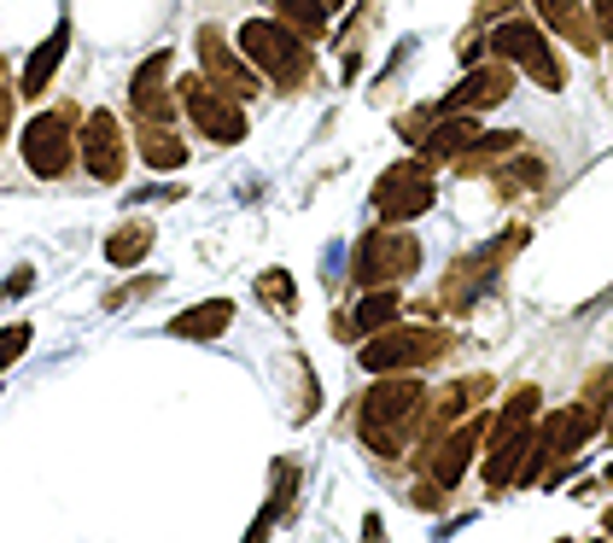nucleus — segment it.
Returning <instances> with one entry per match:
<instances>
[{
    "label": "nucleus",
    "mask_w": 613,
    "mask_h": 543,
    "mask_svg": "<svg viewBox=\"0 0 613 543\" xmlns=\"http://www.w3.org/2000/svg\"><path fill=\"white\" fill-rule=\"evenodd\" d=\"M421 410H427V386L415 380V368H398V375H380L363 392V410H356V433L374 456H403L409 433H415Z\"/></svg>",
    "instance_id": "f257e3e1"
},
{
    "label": "nucleus",
    "mask_w": 613,
    "mask_h": 543,
    "mask_svg": "<svg viewBox=\"0 0 613 543\" xmlns=\"http://www.w3.org/2000/svg\"><path fill=\"white\" fill-rule=\"evenodd\" d=\"M240 54L258 64L263 76H275V88H304V76H310V42L298 36L286 19H251L240 24Z\"/></svg>",
    "instance_id": "f03ea898"
},
{
    "label": "nucleus",
    "mask_w": 613,
    "mask_h": 543,
    "mask_svg": "<svg viewBox=\"0 0 613 543\" xmlns=\"http://www.w3.org/2000/svg\"><path fill=\"white\" fill-rule=\"evenodd\" d=\"M421 269V240L403 223H380L351 246V281L356 286H398Z\"/></svg>",
    "instance_id": "7ed1b4c3"
},
{
    "label": "nucleus",
    "mask_w": 613,
    "mask_h": 543,
    "mask_svg": "<svg viewBox=\"0 0 613 543\" xmlns=\"http://www.w3.org/2000/svg\"><path fill=\"white\" fill-rule=\"evenodd\" d=\"M456 345L445 328H409V321H391V328L363 339V368L368 375H398V368H427Z\"/></svg>",
    "instance_id": "20e7f679"
},
{
    "label": "nucleus",
    "mask_w": 613,
    "mask_h": 543,
    "mask_svg": "<svg viewBox=\"0 0 613 543\" xmlns=\"http://www.w3.org/2000/svg\"><path fill=\"white\" fill-rule=\"evenodd\" d=\"M485 47L497 59H508L515 71H526L538 88H550V94L567 88V64L555 59V47H550V36H543V24H532V19H503L497 29H491Z\"/></svg>",
    "instance_id": "39448f33"
},
{
    "label": "nucleus",
    "mask_w": 613,
    "mask_h": 543,
    "mask_svg": "<svg viewBox=\"0 0 613 543\" xmlns=\"http://www.w3.org/2000/svg\"><path fill=\"white\" fill-rule=\"evenodd\" d=\"M176 106L187 111V123H193L204 141H216V146H240L246 141V111H240V99L223 94L211 76H176Z\"/></svg>",
    "instance_id": "423d86ee"
},
{
    "label": "nucleus",
    "mask_w": 613,
    "mask_h": 543,
    "mask_svg": "<svg viewBox=\"0 0 613 543\" xmlns=\"http://www.w3.org/2000/svg\"><path fill=\"white\" fill-rule=\"evenodd\" d=\"M438 205V181H433V164L427 158H409V164H391L380 181H374V216L380 223H415Z\"/></svg>",
    "instance_id": "0eeeda50"
},
{
    "label": "nucleus",
    "mask_w": 613,
    "mask_h": 543,
    "mask_svg": "<svg viewBox=\"0 0 613 543\" xmlns=\"http://www.w3.org/2000/svg\"><path fill=\"white\" fill-rule=\"evenodd\" d=\"M24 164H30V176H42V181H59V176H71V164H76V123H71V111H36L24 123Z\"/></svg>",
    "instance_id": "6e6552de"
},
{
    "label": "nucleus",
    "mask_w": 613,
    "mask_h": 543,
    "mask_svg": "<svg viewBox=\"0 0 613 543\" xmlns=\"http://www.w3.org/2000/svg\"><path fill=\"white\" fill-rule=\"evenodd\" d=\"M82 169H89L94 181H123V164H129V141H123V123H117L111 111H89L82 117Z\"/></svg>",
    "instance_id": "1a4fd4ad"
},
{
    "label": "nucleus",
    "mask_w": 613,
    "mask_h": 543,
    "mask_svg": "<svg viewBox=\"0 0 613 543\" xmlns=\"http://www.w3.org/2000/svg\"><path fill=\"white\" fill-rule=\"evenodd\" d=\"M193 47H199V71L211 76L223 94H234V99H251V94L263 88V71H258V64H246V59H240V54H234V47L223 42V36H216L211 24H204L199 36H193Z\"/></svg>",
    "instance_id": "9d476101"
},
{
    "label": "nucleus",
    "mask_w": 613,
    "mask_h": 543,
    "mask_svg": "<svg viewBox=\"0 0 613 543\" xmlns=\"http://www.w3.org/2000/svg\"><path fill=\"white\" fill-rule=\"evenodd\" d=\"M485 433H491V421L473 415L468 427H456V433L438 438V445H427V450H421V468H427V480H438L445 491H456V485H462V473L473 468V450L485 445Z\"/></svg>",
    "instance_id": "9b49d317"
},
{
    "label": "nucleus",
    "mask_w": 613,
    "mask_h": 543,
    "mask_svg": "<svg viewBox=\"0 0 613 543\" xmlns=\"http://www.w3.org/2000/svg\"><path fill=\"white\" fill-rule=\"evenodd\" d=\"M491 392H497V386H491V375H468V380H450L438 398H427V410H421V450L438 445V438H445L456 421L473 410V403H485Z\"/></svg>",
    "instance_id": "f8f14e48"
},
{
    "label": "nucleus",
    "mask_w": 613,
    "mask_h": 543,
    "mask_svg": "<svg viewBox=\"0 0 613 543\" xmlns=\"http://www.w3.org/2000/svg\"><path fill=\"white\" fill-rule=\"evenodd\" d=\"M515 94V64L508 59H491V64H468V76L438 99V111H491Z\"/></svg>",
    "instance_id": "ddd939ff"
},
{
    "label": "nucleus",
    "mask_w": 613,
    "mask_h": 543,
    "mask_svg": "<svg viewBox=\"0 0 613 543\" xmlns=\"http://www.w3.org/2000/svg\"><path fill=\"white\" fill-rule=\"evenodd\" d=\"M526 445H532V427H491L485 433V485L491 491L515 485V473L526 462Z\"/></svg>",
    "instance_id": "4468645a"
},
{
    "label": "nucleus",
    "mask_w": 613,
    "mask_h": 543,
    "mask_svg": "<svg viewBox=\"0 0 613 543\" xmlns=\"http://www.w3.org/2000/svg\"><path fill=\"white\" fill-rule=\"evenodd\" d=\"M64 54H71V24H59L54 36H47L36 54L24 59V76H19V94L24 99H42L47 88H54V76H59V64H64Z\"/></svg>",
    "instance_id": "2eb2a0df"
},
{
    "label": "nucleus",
    "mask_w": 613,
    "mask_h": 543,
    "mask_svg": "<svg viewBox=\"0 0 613 543\" xmlns=\"http://www.w3.org/2000/svg\"><path fill=\"white\" fill-rule=\"evenodd\" d=\"M134 141H141L146 169H181L187 164V141L176 134V117H141Z\"/></svg>",
    "instance_id": "dca6fc26"
},
{
    "label": "nucleus",
    "mask_w": 613,
    "mask_h": 543,
    "mask_svg": "<svg viewBox=\"0 0 613 543\" xmlns=\"http://www.w3.org/2000/svg\"><path fill=\"white\" fill-rule=\"evenodd\" d=\"M532 7L543 12V24L561 29V36L578 47V54H596V47H602V29H596V19L578 7V0H532Z\"/></svg>",
    "instance_id": "f3484780"
},
{
    "label": "nucleus",
    "mask_w": 613,
    "mask_h": 543,
    "mask_svg": "<svg viewBox=\"0 0 613 543\" xmlns=\"http://www.w3.org/2000/svg\"><path fill=\"white\" fill-rule=\"evenodd\" d=\"M228 328H234V304L228 298H204V304H193V310L169 316V333L176 339H223Z\"/></svg>",
    "instance_id": "a211bd4d"
},
{
    "label": "nucleus",
    "mask_w": 613,
    "mask_h": 543,
    "mask_svg": "<svg viewBox=\"0 0 613 543\" xmlns=\"http://www.w3.org/2000/svg\"><path fill=\"white\" fill-rule=\"evenodd\" d=\"M473 134H480V123H473L468 111H445V123H433L427 141H421V158L427 164H456V152H462Z\"/></svg>",
    "instance_id": "6ab92c4d"
},
{
    "label": "nucleus",
    "mask_w": 613,
    "mask_h": 543,
    "mask_svg": "<svg viewBox=\"0 0 613 543\" xmlns=\"http://www.w3.org/2000/svg\"><path fill=\"white\" fill-rule=\"evenodd\" d=\"M391 321H403V298H398V286H363V298H356V310H351V333H380L391 328Z\"/></svg>",
    "instance_id": "aec40b11"
},
{
    "label": "nucleus",
    "mask_w": 613,
    "mask_h": 543,
    "mask_svg": "<svg viewBox=\"0 0 613 543\" xmlns=\"http://www.w3.org/2000/svg\"><path fill=\"white\" fill-rule=\"evenodd\" d=\"M152 240H158V234H152L146 216H129L123 228L106 234V263H111V269H141L146 251H152Z\"/></svg>",
    "instance_id": "412c9836"
},
{
    "label": "nucleus",
    "mask_w": 613,
    "mask_h": 543,
    "mask_svg": "<svg viewBox=\"0 0 613 543\" xmlns=\"http://www.w3.org/2000/svg\"><path fill=\"white\" fill-rule=\"evenodd\" d=\"M515 146H520L515 129H480L462 152H456V169H462V176H485V169L497 164L503 152H515Z\"/></svg>",
    "instance_id": "4be33fe9"
},
{
    "label": "nucleus",
    "mask_w": 613,
    "mask_h": 543,
    "mask_svg": "<svg viewBox=\"0 0 613 543\" xmlns=\"http://www.w3.org/2000/svg\"><path fill=\"white\" fill-rule=\"evenodd\" d=\"M578 415H585V427H590V433H602V427H608V415H613V368H596V375L585 380Z\"/></svg>",
    "instance_id": "5701e85b"
},
{
    "label": "nucleus",
    "mask_w": 613,
    "mask_h": 543,
    "mask_svg": "<svg viewBox=\"0 0 613 543\" xmlns=\"http://www.w3.org/2000/svg\"><path fill=\"white\" fill-rule=\"evenodd\" d=\"M293 497H298V462H275V503H269L263 515L251 520V538H263L269 526H275L286 508H293Z\"/></svg>",
    "instance_id": "b1692460"
},
{
    "label": "nucleus",
    "mask_w": 613,
    "mask_h": 543,
    "mask_svg": "<svg viewBox=\"0 0 613 543\" xmlns=\"http://www.w3.org/2000/svg\"><path fill=\"white\" fill-rule=\"evenodd\" d=\"M275 12L298 29L304 42H321V36H328V7H321V0H275Z\"/></svg>",
    "instance_id": "393cba45"
},
{
    "label": "nucleus",
    "mask_w": 613,
    "mask_h": 543,
    "mask_svg": "<svg viewBox=\"0 0 613 543\" xmlns=\"http://www.w3.org/2000/svg\"><path fill=\"white\" fill-rule=\"evenodd\" d=\"M538 403H543V392H538V386H515V392H508V403L497 410V421H491V427H532V421H538Z\"/></svg>",
    "instance_id": "a878e982"
},
{
    "label": "nucleus",
    "mask_w": 613,
    "mask_h": 543,
    "mask_svg": "<svg viewBox=\"0 0 613 543\" xmlns=\"http://www.w3.org/2000/svg\"><path fill=\"white\" fill-rule=\"evenodd\" d=\"M258 298L275 304L281 316L298 310V286H293V275H286V269H263V275H258Z\"/></svg>",
    "instance_id": "bb28decb"
},
{
    "label": "nucleus",
    "mask_w": 613,
    "mask_h": 543,
    "mask_svg": "<svg viewBox=\"0 0 613 543\" xmlns=\"http://www.w3.org/2000/svg\"><path fill=\"white\" fill-rule=\"evenodd\" d=\"M508 169H515V176H497V188H503V193H520V188H543V181H550V164H543V158H515Z\"/></svg>",
    "instance_id": "cd10ccee"
},
{
    "label": "nucleus",
    "mask_w": 613,
    "mask_h": 543,
    "mask_svg": "<svg viewBox=\"0 0 613 543\" xmlns=\"http://www.w3.org/2000/svg\"><path fill=\"white\" fill-rule=\"evenodd\" d=\"M30 339H36V333H30V321H12V328H0V375H7V368L30 351Z\"/></svg>",
    "instance_id": "c85d7f7f"
},
{
    "label": "nucleus",
    "mask_w": 613,
    "mask_h": 543,
    "mask_svg": "<svg viewBox=\"0 0 613 543\" xmlns=\"http://www.w3.org/2000/svg\"><path fill=\"white\" fill-rule=\"evenodd\" d=\"M433 117H438V106H415V111H403V117H398V134H403L409 146H421V141H427V129H433Z\"/></svg>",
    "instance_id": "c756f323"
},
{
    "label": "nucleus",
    "mask_w": 613,
    "mask_h": 543,
    "mask_svg": "<svg viewBox=\"0 0 613 543\" xmlns=\"http://www.w3.org/2000/svg\"><path fill=\"white\" fill-rule=\"evenodd\" d=\"M158 275H146V281H129V286H117V293H106V310H123V304H141V298H152L158 293Z\"/></svg>",
    "instance_id": "7c9ffc66"
},
{
    "label": "nucleus",
    "mask_w": 613,
    "mask_h": 543,
    "mask_svg": "<svg viewBox=\"0 0 613 543\" xmlns=\"http://www.w3.org/2000/svg\"><path fill=\"white\" fill-rule=\"evenodd\" d=\"M30 286H36V269H12V275L0 281V304H7V298H24Z\"/></svg>",
    "instance_id": "2f4dec72"
},
{
    "label": "nucleus",
    "mask_w": 613,
    "mask_h": 543,
    "mask_svg": "<svg viewBox=\"0 0 613 543\" xmlns=\"http://www.w3.org/2000/svg\"><path fill=\"white\" fill-rule=\"evenodd\" d=\"M409 503H415V508H427V515H433V508H445V485H438V480L415 485V491H409Z\"/></svg>",
    "instance_id": "473e14b6"
},
{
    "label": "nucleus",
    "mask_w": 613,
    "mask_h": 543,
    "mask_svg": "<svg viewBox=\"0 0 613 543\" xmlns=\"http://www.w3.org/2000/svg\"><path fill=\"white\" fill-rule=\"evenodd\" d=\"M7 123H12V88H7V59H0V146H7Z\"/></svg>",
    "instance_id": "72a5a7b5"
},
{
    "label": "nucleus",
    "mask_w": 613,
    "mask_h": 543,
    "mask_svg": "<svg viewBox=\"0 0 613 543\" xmlns=\"http://www.w3.org/2000/svg\"><path fill=\"white\" fill-rule=\"evenodd\" d=\"M590 19L602 29V42H613V0H590Z\"/></svg>",
    "instance_id": "f704fd0d"
},
{
    "label": "nucleus",
    "mask_w": 613,
    "mask_h": 543,
    "mask_svg": "<svg viewBox=\"0 0 613 543\" xmlns=\"http://www.w3.org/2000/svg\"><path fill=\"white\" fill-rule=\"evenodd\" d=\"M602 532H613V508H608V515H602Z\"/></svg>",
    "instance_id": "c9c22d12"
},
{
    "label": "nucleus",
    "mask_w": 613,
    "mask_h": 543,
    "mask_svg": "<svg viewBox=\"0 0 613 543\" xmlns=\"http://www.w3.org/2000/svg\"><path fill=\"white\" fill-rule=\"evenodd\" d=\"M321 7H328V12H333V7H345V0H321Z\"/></svg>",
    "instance_id": "e433bc0d"
},
{
    "label": "nucleus",
    "mask_w": 613,
    "mask_h": 543,
    "mask_svg": "<svg viewBox=\"0 0 613 543\" xmlns=\"http://www.w3.org/2000/svg\"><path fill=\"white\" fill-rule=\"evenodd\" d=\"M608 438H613V415H608Z\"/></svg>",
    "instance_id": "4c0bfd02"
}]
</instances>
